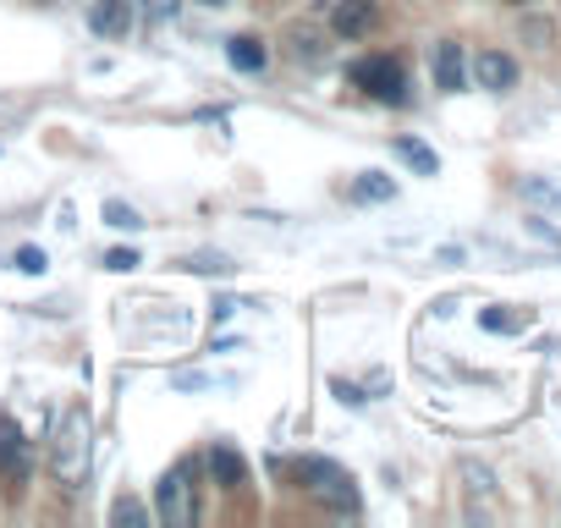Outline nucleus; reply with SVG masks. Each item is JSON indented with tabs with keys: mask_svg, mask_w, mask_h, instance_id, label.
<instances>
[{
	"mask_svg": "<svg viewBox=\"0 0 561 528\" xmlns=\"http://www.w3.org/2000/svg\"><path fill=\"white\" fill-rule=\"evenodd\" d=\"M50 468H56L61 484H83V479H89V413H83V408H72V413L56 424Z\"/></svg>",
	"mask_w": 561,
	"mask_h": 528,
	"instance_id": "f257e3e1",
	"label": "nucleus"
},
{
	"mask_svg": "<svg viewBox=\"0 0 561 528\" xmlns=\"http://www.w3.org/2000/svg\"><path fill=\"white\" fill-rule=\"evenodd\" d=\"M298 479H304V490H309L314 501H325L331 512H358V479H353L342 462H331V457H304V462H298Z\"/></svg>",
	"mask_w": 561,
	"mask_h": 528,
	"instance_id": "f03ea898",
	"label": "nucleus"
},
{
	"mask_svg": "<svg viewBox=\"0 0 561 528\" xmlns=\"http://www.w3.org/2000/svg\"><path fill=\"white\" fill-rule=\"evenodd\" d=\"M154 517L171 528H193L198 523V501H193V462H176L160 484H154Z\"/></svg>",
	"mask_w": 561,
	"mask_h": 528,
	"instance_id": "7ed1b4c3",
	"label": "nucleus"
},
{
	"mask_svg": "<svg viewBox=\"0 0 561 528\" xmlns=\"http://www.w3.org/2000/svg\"><path fill=\"white\" fill-rule=\"evenodd\" d=\"M353 83H358L369 100H380V105H402V100H408L402 61H391V56H364V61H353Z\"/></svg>",
	"mask_w": 561,
	"mask_h": 528,
	"instance_id": "20e7f679",
	"label": "nucleus"
},
{
	"mask_svg": "<svg viewBox=\"0 0 561 528\" xmlns=\"http://www.w3.org/2000/svg\"><path fill=\"white\" fill-rule=\"evenodd\" d=\"M331 28L342 39H369L380 28V7H375V0H336V7H331Z\"/></svg>",
	"mask_w": 561,
	"mask_h": 528,
	"instance_id": "39448f33",
	"label": "nucleus"
},
{
	"mask_svg": "<svg viewBox=\"0 0 561 528\" xmlns=\"http://www.w3.org/2000/svg\"><path fill=\"white\" fill-rule=\"evenodd\" d=\"M28 440H23V429H18V418H0V473H7V484L18 490V484H28Z\"/></svg>",
	"mask_w": 561,
	"mask_h": 528,
	"instance_id": "423d86ee",
	"label": "nucleus"
},
{
	"mask_svg": "<svg viewBox=\"0 0 561 528\" xmlns=\"http://www.w3.org/2000/svg\"><path fill=\"white\" fill-rule=\"evenodd\" d=\"M133 18H138L133 0H94V7H89V28L105 34V39H127L133 34Z\"/></svg>",
	"mask_w": 561,
	"mask_h": 528,
	"instance_id": "0eeeda50",
	"label": "nucleus"
},
{
	"mask_svg": "<svg viewBox=\"0 0 561 528\" xmlns=\"http://www.w3.org/2000/svg\"><path fill=\"white\" fill-rule=\"evenodd\" d=\"M473 83L490 89V94H506V89L517 83V61H512L506 50H479V56H473Z\"/></svg>",
	"mask_w": 561,
	"mask_h": 528,
	"instance_id": "6e6552de",
	"label": "nucleus"
},
{
	"mask_svg": "<svg viewBox=\"0 0 561 528\" xmlns=\"http://www.w3.org/2000/svg\"><path fill=\"white\" fill-rule=\"evenodd\" d=\"M462 78H468V67H462V50L446 39V45H435V89L440 94H457L462 89Z\"/></svg>",
	"mask_w": 561,
	"mask_h": 528,
	"instance_id": "1a4fd4ad",
	"label": "nucleus"
},
{
	"mask_svg": "<svg viewBox=\"0 0 561 528\" xmlns=\"http://www.w3.org/2000/svg\"><path fill=\"white\" fill-rule=\"evenodd\" d=\"M226 56H231V67H237V72H264V61H270L264 39H253V34H237V39L226 45Z\"/></svg>",
	"mask_w": 561,
	"mask_h": 528,
	"instance_id": "9d476101",
	"label": "nucleus"
},
{
	"mask_svg": "<svg viewBox=\"0 0 561 528\" xmlns=\"http://www.w3.org/2000/svg\"><path fill=\"white\" fill-rule=\"evenodd\" d=\"M209 473H215V484H226V490H237V484L248 479V468H242V457H237L231 446H209Z\"/></svg>",
	"mask_w": 561,
	"mask_h": 528,
	"instance_id": "9b49d317",
	"label": "nucleus"
},
{
	"mask_svg": "<svg viewBox=\"0 0 561 528\" xmlns=\"http://www.w3.org/2000/svg\"><path fill=\"white\" fill-rule=\"evenodd\" d=\"M353 198H364V204H386V198H397V182H391L386 171H364V176L353 182Z\"/></svg>",
	"mask_w": 561,
	"mask_h": 528,
	"instance_id": "f8f14e48",
	"label": "nucleus"
},
{
	"mask_svg": "<svg viewBox=\"0 0 561 528\" xmlns=\"http://www.w3.org/2000/svg\"><path fill=\"white\" fill-rule=\"evenodd\" d=\"M528 320H534L528 309H484V314H479V325H484V331H501V336L528 331Z\"/></svg>",
	"mask_w": 561,
	"mask_h": 528,
	"instance_id": "ddd939ff",
	"label": "nucleus"
},
{
	"mask_svg": "<svg viewBox=\"0 0 561 528\" xmlns=\"http://www.w3.org/2000/svg\"><path fill=\"white\" fill-rule=\"evenodd\" d=\"M397 154H402V160H408V165H413L419 176H435V171H440V160H435V149H424L419 138H397Z\"/></svg>",
	"mask_w": 561,
	"mask_h": 528,
	"instance_id": "4468645a",
	"label": "nucleus"
},
{
	"mask_svg": "<svg viewBox=\"0 0 561 528\" xmlns=\"http://www.w3.org/2000/svg\"><path fill=\"white\" fill-rule=\"evenodd\" d=\"M182 271H193V276H231L237 264L226 253H193V259H182Z\"/></svg>",
	"mask_w": 561,
	"mask_h": 528,
	"instance_id": "2eb2a0df",
	"label": "nucleus"
},
{
	"mask_svg": "<svg viewBox=\"0 0 561 528\" xmlns=\"http://www.w3.org/2000/svg\"><path fill=\"white\" fill-rule=\"evenodd\" d=\"M105 226H116V231H144V215H138L133 204L111 198V204H105Z\"/></svg>",
	"mask_w": 561,
	"mask_h": 528,
	"instance_id": "dca6fc26",
	"label": "nucleus"
},
{
	"mask_svg": "<svg viewBox=\"0 0 561 528\" xmlns=\"http://www.w3.org/2000/svg\"><path fill=\"white\" fill-rule=\"evenodd\" d=\"M523 198H528V204H545V209H561V187H556V182H539V176L523 182Z\"/></svg>",
	"mask_w": 561,
	"mask_h": 528,
	"instance_id": "f3484780",
	"label": "nucleus"
},
{
	"mask_svg": "<svg viewBox=\"0 0 561 528\" xmlns=\"http://www.w3.org/2000/svg\"><path fill=\"white\" fill-rule=\"evenodd\" d=\"M138 264H144V259H138V248H111V253H105V271H116V276L138 271Z\"/></svg>",
	"mask_w": 561,
	"mask_h": 528,
	"instance_id": "a211bd4d",
	"label": "nucleus"
},
{
	"mask_svg": "<svg viewBox=\"0 0 561 528\" xmlns=\"http://www.w3.org/2000/svg\"><path fill=\"white\" fill-rule=\"evenodd\" d=\"M111 517H116V523H149V506L133 501V495H122V501L111 506Z\"/></svg>",
	"mask_w": 561,
	"mask_h": 528,
	"instance_id": "6ab92c4d",
	"label": "nucleus"
},
{
	"mask_svg": "<svg viewBox=\"0 0 561 528\" xmlns=\"http://www.w3.org/2000/svg\"><path fill=\"white\" fill-rule=\"evenodd\" d=\"M45 264H50L45 248H18V271H23V276H45Z\"/></svg>",
	"mask_w": 561,
	"mask_h": 528,
	"instance_id": "aec40b11",
	"label": "nucleus"
},
{
	"mask_svg": "<svg viewBox=\"0 0 561 528\" xmlns=\"http://www.w3.org/2000/svg\"><path fill=\"white\" fill-rule=\"evenodd\" d=\"M331 391H336V402H347V408H364V402H369L353 380H331Z\"/></svg>",
	"mask_w": 561,
	"mask_h": 528,
	"instance_id": "412c9836",
	"label": "nucleus"
},
{
	"mask_svg": "<svg viewBox=\"0 0 561 528\" xmlns=\"http://www.w3.org/2000/svg\"><path fill=\"white\" fill-rule=\"evenodd\" d=\"M133 7H138L144 18H171V12H176V0H133Z\"/></svg>",
	"mask_w": 561,
	"mask_h": 528,
	"instance_id": "4be33fe9",
	"label": "nucleus"
},
{
	"mask_svg": "<svg viewBox=\"0 0 561 528\" xmlns=\"http://www.w3.org/2000/svg\"><path fill=\"white\" fill-rule=\"evenodd\" d=\"M237 309H242V303H237V298H215V309H209V314H215V320H231V314H237Z\"/></svg>",
	"mask_w": 561,
	"mask_h": 528,
	"instance_id": "5701e85b",
	"label": "nucleus"
},
{
	"mask_svg": "<svg viewBox=\"0 0 561 528\" xmlns=\"http://www.w3.org/2000/svg\"><path fill=\"white\" fill-rule=\"evenodd\" d=\"M198 7H231V0H198Z\"/></svg>",
	"mask_w": 561,
	"mask_h": 528,
	"instance_id": "b1692460",
	"label": "nucleus"
},
{
	"mask_svg": "<svg viewBox=\"0 0 561 528\" xmlns=\"http://www.w3.org/2000/svg\"><path fill=\"white\" fill-rule=\"evenodd\" d=\"M512 7H528V0H512Z\"/></svg>",
	"mask_w": 561,
	"mask_h": 528,
	"instance_id": "393cba45",
	"label": "nucleus"
}]
</instances>
